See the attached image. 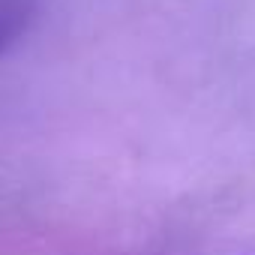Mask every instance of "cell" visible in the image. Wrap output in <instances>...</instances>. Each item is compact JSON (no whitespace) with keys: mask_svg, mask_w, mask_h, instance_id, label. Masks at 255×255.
Segmentation results:
<instances>
[{"mask_svg":"<svg viewBox=\"0 0 255 255\" xmlns=\"http://www.w3.org/2000/svg\"><path fill=\"white\" fill-rule=\"evenodd\" d=\"M36 0H0V54L15 48L36 21Z\"/></svg>","mask_w":255,"mask_h":255,"instance_id":"6da1fadb","label":"cell"}]
</instances>
